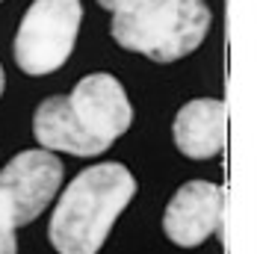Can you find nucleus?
I'll return each instance as SVG.
<instances>
[{
    "mask_svg": "<svg viewBox=\"0 0 260 254\" xmlns=\"http://www.w3.org/2000/svg\"><path fill=\"white\" fill-rule=\"evenodd\" d=\"M133 195L136 180L121 163H101L80 172L50 216V245L59 254H98Z\"/></svg>",
    "mask_w": 260,
    "mask_h": 254,
    "instance_id": "1",
    "label": "nucleus"
},
{
    "mask_svg": "<svg viewBox=\"0 0 260 254\" xmlns=\"http://www.w3.org/2000/svg\"><path fill=\"white\" fill-rule=\"evenodd\" d=\"M204 0H124L113 9V39L154 62L189 56L210 30Z\"/></svg>",
    "mask_w": 260,
    "mask_h": 254,
    "instance_id": "2",
    "label": "nucleus"
},
{
    "mask_svg": "<svg viewBox=\"0 0 260 254\" xmlns=\"http://www.w3.org/2000/svg\"><path fill=\"white\" fill-rule=\"evenodd\" d=\"M83 21L80 0H32L15 33V62L30 77H45L71 56Z\"/></svg>",
    "mask_w": 260,
    "mask_h": 254,
    "instance_id": "3",
    "label": "nucleus"
},
{
    "mask_svg": "<svg viewBox=\"0 0 260 254\" xmlns=\"http://www.w3.org/2000/svg\"><path fill=\"white\" fill-rule=\"evenodd\" d=\"M62 183V163L53 157V151H21L0 169V192L15 207L18 228L30 225L36 216L45 213L50 198Z\"/></svg>",
    "mask_w": 260,
    "mask_h": 254,
    "instance_id": "4",
    "label": "nucleus"
},
{
    "mask_svg": "<svg viewBox=\"0 0 260 254\" xmlns=\"http://www.w3.org/2000/svg\"><path fill=\"white\" fill-rule=\"evenodd\" d=\"M222 213H225V189L207 180H189L172 195L162 216V231L175 245L195 248L213 231L222 228Z\"/></svg>",
    "mask_w": 260,
    "mask_h": 254,
    "instance_id": "5",
    "label": "nucleus"
},
{
    "mask_svg": "<svg viewBox=\"0 0 260 254\" xmlns=\"http://www.w3.org/2000/svg\"><path fill=\"white\" fill-rule=\"evenodd\" d=\"M68 101H71V107L77 112L80 124L107 148L133 121V107L127 101L124 86L113 74H104V71L83 77L74 86V92L68 95Z\"/></svg>",
    "mask_w": 260,
    "mask_h": 254,
    "instance_id": "6",
    "label": "nucleus"
},
{
    "mask_svg": "<svg viewBox=\"0 0 260 254\" xmlns=\"http://www.w3.org/2000/svg\"><path fill=\"white\" fill-rule=\"evenodd\" d=\"M228 133V107L216 98H198L183 104L175 115L172 136L183 157L210 160L225 148Z\"/></svg>",
    "mask_w": 260,
    "mask_h": 254,
    "instance_id": "7",
    "label": "nucleus"
},
{
    "mask_svg": "<svg viewBox=\"0 0 260 254\" xmlns=\"http://www.w3.org/2000/svg\"><path fill=\"white\" fill-rule=\"evenodd\" d=\"M32 133H36L39 145H45L48 151H65L74 157H98L107 151V145L98 142L80 124L77 112L65 95H50L36 107Z\"/></svg>",
    "mask_w": 260,
    "mask_h": 254,
    "instance_id": "8",
    "label": "nucleus"
},
{
    "mask_svg": "<svg viewBox=\"0 0 260 254\" xmlns=\"http://www.w3.org/2000/svg\"><path fill=\"white\" fill-rule=\"evenodd\" d=\"M15 207L6 198V192H0V254H18V242H15Z\"/></svg>",
    "mask_w": 260,
    "mask_h": 254,
    "instance_id": "9",
    "label": "nucleus"
},
{
    "mask_svg": "<svg viewBox=\"0 0 260 254\" xmlns=\"http://www.w3.org/2000/svg\"><path fill=\"white\" fill-rule=\"evenodd\" d=\"M98 3H101L104 9H110V12H113V9H118V6H121L124 0H98Z\"/></svg>",
    "mask_w": 260,
    "mask_h": 254,
    "instance_id": "10",
    "label": "nucleus"
},
{
    "mask_svg": "<svg viewBox=\"0 0 260 254\" xmlns=\"http://www.w3.org/2000/svg\"><path fill=\"white\" fill-rule=\"evenodd\" d=\"M0 95H3V68H0Z\"/></svg>",
    "mask_w": 260,
    "mask_h": 254,
    "instance_id": "11",
    "label": "nucleus"
},
{
    "mask_svg": "<svg viewBox=\"0 0 260 254\" xmlns=\"http://www.w3.org/2000/svg\"><path fill=\"white\" fill-rule=\"evenodd\" d=\"M0 3H3V0H0Z\"/></svg>",
    "mask_w": 260,
    "mask_h": 254,
    "instance_id": "12",
    "label": "nucleus"
}]
</instances>
